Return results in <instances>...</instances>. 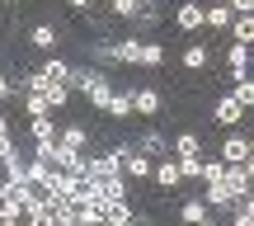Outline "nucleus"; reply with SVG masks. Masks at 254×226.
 I'll use <instances>...</instances> for the list:
<instances>
[{
	"label": "nucleus",
	"instance_id": "412c9836",
	"mask_svg": "<svg viewBox=\"0 0 254 226\" xmlns=\"http://www.w3.org/2000/svg\"><path fill=\"white\" fill-rule=\"evenodd\" d=\"M174 155H202V137L198 132H179L174 137Z\"/></svg>",
	"mask_w": 254,
	"mask_h": 226
},
{
	"label": "nucleus",
	"instance_id": "4be33fe9",
	"mask_svg": "<svg viewBox=\"0 0 254 226\" xmlns=\"http://www.w3.org/2000/svg\"><path fill=\"white\" fill-rule=\"evenodd\" d=\"M231 43L254 47V14H250V19H236V24H231Z\"/></svg>",
	"mask_w": 254,
	"mask_h": 226
},
{
	"label": "nucleus",
	"instance_id": "6e6552de",
	"mask_svg": "<svg viewBox=\"0 0 254 226\" xmlns=\"http://www.w3.org/2000/svg\"><path fill=\"white\" fill-rule=\"evenodd\" d=\"M250 62H254V47H245V43H226V71H231V80L250 75Z\"/></svg>",
	"mask_w": 254,
	"mask_h": 226
},
{
	"label": "nucleus",
	"instance_id": "a878e982",
	"mask_svg": "<svg viewBox=\"0 0 254 226\" xmlns=\"http://www.w3.org/2000/svg\"><path fill=\"white\" fill-rule=\"evenodd\" d=\"M47 113H52V104L43 94H24V118H47Z\"/></svg>",
	"mask_w": 254,
	"mask_h": 226
},
{
	"label": "nucleus",
	"instance_id": "f8f14e48",
	"mask_svg": "<svg viewBox=\"0 0 254 226\" xmlns=\"http://www.w3.org/2000/svg\"><path fill=\"white\" fill-rule=\"evenodd\" d=\"M104 118H109V123H132V118H136L132 90H118V94H113V104H109V113H104Z\"/></svg>",
	"mask_w": 254,
	"mask_h": 226
},
{
	"label": "nucleus",
	"instance_id": "ddd939ff",
	"mask_svg": "<svg viewBox=\"0 0 254 226\" xmlns=\"http://www.w3.org/2000/svg\"><path fill=\"white\" fill-rule=\"evenodd\" d=\"M174 24H179L184 33H198V28H207V9L202 5H179L174 9Z\"/></svg>",
	"mask_w": 254,
	"mask_h": 226
},
{
	"label": "nucleus",
	"instance_id": "6ab92c4d",
	"mask_svg": "<svg viewBox=\"0 0 254 226\" xmlns=\"http://www.w3.org/2000/svg\"><path fill=\"white\" fill-rule=\"evenodd\" d=\"M231 24H236V14H231V5H212V9H207V28H212V33H226ZM226 38H231V33H226Z\"/></svg>",
	"mask_w": 254,
	"mask_h": 226
},
{
	"label": "nucleus",
	"instance_id": "dca6fc26",
	"mask_svg": "<svg viewBox=\"0 0 254 226\" xmlns=\"http://www.w3.org/2000/svg\"><path fill=\"white\" fill-rule=\"evenodd\" d=\"M113 94H118V85H113V75H104V80H99V85H94V90H90V99H85V104H90L94 113H109Z\"/></svg>",
	"mask_w": 254,
	"mask_h": 226
},
{
	"label": "nucleus",
	"instance_id": "aec40b11",
	"mask_svg": "<svg viewBox=\"0 0 254 226\" xmlns=\"http://www.w3.org/2000/svg\"><path fill=\"white\" fill-rule=\"evenodd\" d=\"M132 217H136L132 203H109V212H104V222H109V226H132Z\"/></svg>",
	"mask_w": 254,
	"mask_h": 226
},
{
	"label": "nucleus",
	"instance_id": "9d476101",
	"mask_svg": "<svg viewBox=\"0 0 254 226\" xmlns=\"http://www.w3.org/2000/svg\"><path fill=\"white\" fill-rule=\"evenodd\" d=\"M132 99H136V118H160V113H165L160 90H146V85H136V90H132Z\"/></svg>",
	"mask_w": 254,
	"mask_h": 226
},
{
	"label": "nucleus",
	"instance_id": "7ed1b4c3",
	"mask_svg": "<svg viewBox=\"0 0 254 226\" xmlns=\"http://www.w3.org/2000/svg\"><path fill=\"white\" fill-rule=\"evenodd\" d=\"M118 174H127L118 146H109L104 155H90V179H94V184H109V179H118Z\"/></svg>",
	"mask_w": 254,
	"mask_h": 226
},
{
	"label": "nucleus",
	"instance_id": "1a4fd4ad",
	"mask_svg": "<svg viewBox=\"0 0 254 226\" xmlns=\"http://www.w3.org/2000/svg\"><path fill=\"white\" fill-rule=\"evenodd\" d=\"M207 217H217V212L207 208V198H202V193H193V198L179 203V222H184V226H198V222H207Z\"/></svg>",
	"mask_w": 254,
	"mask_h": 226
},
{
	"label": "nucleus",
	"instance_id": "72a5a7b5",
	"mask_svg": "<svg viewBox=\"0 0 254 226\" xmlns=\"http://www.w3.org/2000/svg\"><path fill=\"white\" fill-rule=\"evenodd\" d=\"M221 226H231V222H221Z\"/></svg>",
	"mask_w": 254,
	"mask_h": 226
},
{
	"label": "nucleus",
	"instance_id": "f03ea898",
	"mask_svg": "<svg viewBox=\"0 0 254 226\" xmlns=\"http://www.w3.org/2000/svg\"><path fill=\"white\" fill-rule=\"evenodd\" d=\"M136 151H146L151 160H170V155H174V142L160 132V127H141V132H136Z\"/></svg>",
	"mask_w": 254,
	"mask_h": 226
},
{
	"label": "nucleus",
	"instance_id": "f257e3e1",
	"mask_svg": "<svg viewBox=\"0 0 254 226\" xmlns=\"http://www.w3.org/2000/svg\"><path fill=\"white\" fill-rule=\"evenodd\" d=\"M250 118V109L236 99V94H221L217 104H212V123L217 127H226V132H240V123Z\"/></svg>",
	"mask_w": 254,
	"mask_h": 226
},
{
	"label": "nucleus",
	"instance_id": "f3484780",
	"mask_svg": "<svg viewBox=\"0 0 254 226\" xmlns=\"http://www.w3.org/2000/svg\"><path fill=\"white\" fill-rule=\"evenodd\" d=\"M62 146H66V151H80V155H85V146H90V127L66 123V127H62Z\"/></svg>",
	"mask_w": 254,
	"mask_h": 226
},
{
	"label": "nucleus",
	"instance_id": "7c9ffc66",
	"mask_svg": "<svg viewBox=\"0 0 254 226\" xmlns=\"http://www.w3.org/2000/svg\"><path fill=\"white\" fill-rule=\"evenodd\" d=\"M198 226H221V222H217V217H207V222H198Z\"/></svg>",
	"mask_w": 254,
	"mask_h": 226
},
{
	"label": "nucleus",
	"instance_id": "cd10ccee",
	"mask_svg": "<svg viewBox=\"0 0 254 226\" xmlns=\"http://www.w3.org/2000/svg\"><path fill=\"white\" fill-rule=\"evenodd\" d=\"M132 226H160V222H155L151 212H136V217H132Z\"/></svg>",
	"mask_w": 254,
	"mask_h": 226
},
{
	"label": "nucleus",
	"instance_id": "473e14b6",
	"mask_svg": "<svg viewBox=\"0 0 254 226\" xmlns=\"http://www.w3.org/2000/svg\"><path fill=\"white\" fill-rule=\"evenodd\" d=\"M43 226H57V222H43Z\"/></svg>",
	"mask_w": 254,
	"mask_h": 226
},
{
	"label": "nucleus",
	"instance_id": "39448f33",
	"mask_svg": "<svg viewBox=\"0 0 254 226\" xmlns=\"http://www.w3.org/2000/svg\"><path fill=\"white\" fill-rule=\"evenodd\" d=\"M62 43H66V38H62V28H57L52 19H47V24H33V28H28V47H38V52H47V57H52Z\"/></svg>",
	"mask_w": 254,
	"mask_h": 226
},
{
	"label": "nucleus",
	"instance_id": "a211bd4d",
	"mask_svg": "<svg viewBox=\"0 0 254 226\" xmlns=\"http://www.w3.org/2000/svg\"><path fill=\"white\" fill-rule=\"evenodd\" d=\"M165 62H170L165 43H151V38H146V47H141V71H155V66H165Z\"/></svg>",
	"mask_w": 254,
	"mask_h": 226
},
{
	"label": "nucleus",
	"instance_id": "5701e85b",
	"mask_svg": "<svg viewBox=\"0 0 254 226\" xmlns=\"http://www.w3.org/2000/svg\"><path fill=\"white\" fill-rule=\"evenodd\" d=\"M231 94H236L245 109H254V75H240V80H231Z\"/></svg>",
	"mask_w": 254,
	"mask_h": 226
},
{
	"label": "nucleus",
	"instance_id": "4468645a",
	"mask_svg": "<svg viewBox=\"0 0 254 226\" xmlns=\"http://www.w3.org/2000/svg\"><path fill=\"white\" fill-rule=\"evenodd\" d=\"M141 47H146V38L123 33L118 38V66H141Z\"/></svg>",
	"mask_w": 254,
	"mask_h": 226
},
{
	"label": "nucleus",
	"instance_id": "9b49d317",
	"mask_svg": "<svg viewBox=\"0 0 254 226\" xmlns=\"http://www.w3.org/2000/svg\"><path fill=\"white\" fill-rule=\"evenodd\" d=\"M179 62H184V71H207V66L217 62V52H212L207 43H189V47H184V57H179Z\"/></svg>",
	"mask_w": 254,
	"mask_h": 226
},
{
	"label": "nucleus",
	"instance_id": "2eb2a0df",
	"mask_svg": "<svg viewBox=\"0 0 254 226\" xmlns=\"http://www.w3.org/2000/svg\"><path fill=\"white\" fill-rule=\"evenodd\" d=\"M38 71H43L52 85H71V71H75V62H66V57H47V62L38 66Z\"/></svg>",
	"mask_w": 254,
	"mask_h": 226
},
{
	"label": "nucleus",
	"instance_id": "20e7f679",
	"mask_svg": "<svg viewBox=\"0 0 254 226\" xmlns=\"http://www.w3.org/2000/svg\"><path fill=\"white\" fill-rule=\"evenodd\" d=\"M217 155L226 165H245L250 155H254V142H250L245 132H226V137H221V146H217Z\"/></svg>",
	"mask_w": 254,
	"mask_h": 226
},
{
	"label": "nucleus",
	"instance_id": "0eeeda50",
	"mask_svg": "<svg viewBox=\"0 0 254 226\" xmlns=\"http://www.w3.org/2000/svg\"><path fill=\"white\" fill-rule=\"evenodd\" d=\"M179 184H184L179 155H170V160H155V189H160V193H174Z\"/></svg>",
	"mask_w": 254,
	"mask_h": 226
},
{
	"label": "nucleus",
	"instance_id": "f704fd0d",
	"mask_svg": "<svg viewBox=\"0 0 254 226\" xmlns=\"http://www.w3.org/2000/svg\"><path fill=\"white\" fill-rule=\"evenodd\" d=\"M250 142H254V137H250Z\"/></svg>",
	"mask_w": 254,
	"mask_h": 226
},
{
	"label": "nucleus",
	"instance_id": "423d86ee",
	"mask_svg": "<svg viewBox=\"0 0 254 226\" xmlns=\"http://www.w3.org/2000/svg\"><path fill=\"white\" fill-rule=\"evenodd\" d=\"M28 142L33 146H57L62 142V127H57V118H28Z\"/></svg>",
	"mask_w": 254,
	"mask_h": 226
},
{
	"label": "nucleus",
	"instance_id": "c85d7f7f",
	"mask_svg": "<svg viewBox=\"0 0 254 226\" xmlns=\"http://www.w3.org/2000/svg\"><path fill=\"white\" fill-rule=\"evenodd\" d=\"M245 174H250V179H254V155H250V160H245Z\"/></svg>",
	"mask_w": 254,
	"mask_h": 226
},
{
	"label": "nucleus",
	"instance_id": "b1692460",
	"mask_svg": "<svg viewBox=\"0 0 254 226\" xmlns=\"http://www.w3.org/2000/svg\"><path fill=\"white\" fill-rule=\"evenodd\" d=\"M71 94H75L71 85H47V90H43V99L52 104V109H66V104H71Z\"/></svg>",
	"mask_w": 254,
	"mask_h": 226
},
{
	"label": "nucleus",
	"instance_id": "2f4dec72",
	"mask_svg": "<svg viewBox=\"0 0 254 226\" xmlns=\"http://www.w3.org/2000/svg\"><path fill=\"white\" fill-rule=\"evenodd\" d=\"M94 226H109V222H94Z\"/></svg>",
	"mask_w": 254,
	"mask_h": 226
},
{
	"label": "nucleus",
	"instance_id": "c756f323",
	"mask_svg": "<svg viewBox=\"0 0 254 226\" xmlns=\"http://www.w3.org/2000/svg\"><path fill=\"white\" fill-rule=\"evenodd\" d=\"M0 226H28V222H24V217H19V222H0Z\"/></svg>",
	"mask_w": 254,
	"mask_h": 226
},
{
	"label": "nucleus",
	"instance_id": "393cba45",
	"mask_svg": "<svg viewBox=\"0 0 254 226\" xmlns=\"http://www.w3.org/2000/svg\"><path fill=\"white\" fill-rule=\"evenodd\" d=\"M202 165H207V160H202V155H179V170H184V184H189V179H198V184H202Z\"/></svg>",
	"mask_w": 254,
	"mask_h": 226
},
{
	"label": "nucleus",
	"instance_id": "bb28decb",
	"mask_svg": "<svg viewBox=\"0 0 254 226\" xmlns=\"http://www.w3.org/2000/svg\"><path fill=\"white\" fill-rule=\"evenodd\" d=\"M221 179H226V160L217 155V160H207V165H202V184H221Z\"/></svg>",
	"mask_w": 254,
	"mask_h": 226
}]
</instances>
